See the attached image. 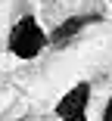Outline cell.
<instances>
[{
	"label": "cell",
	"mask_w": 112,
	"mask_h": 121,
	"mask_svg": "<svg viewBox=\"0 0 112 121\" xmlns=\"http://www.w3.org/2000/svg\"><path fill=\"white\" fill-rule=\"evenodd\" d=\"M47 43H50V37L44 34L34 16H22L9 31V53H16L19 59H34Z\"/></svg>",
	"instance_id": "obj_1"
},
{
	"label": "cell",
	"mask_w": 112,
	"mask_h": 121,
	"mask_svg": "<svg viewBox=\"0 0 112 121\" xmlns=\"http://www.w3.org/2000/svg\"><path fill=\"white\" fill-rule=\"evenodd\" d=\"M90 22H97V16H72V19H65L62 25H59L53 34H50V43L62 47V43L69 40V37H75L81 28H87V25H90Z\"/></svg>",
	"instance_id": "obj_3"
},
{
	"label": "cell",
	"mask_w": 112,
	"mask_h": 121,
	"mask_svg": "<svg viewBox=\"0 0 112 121\" xmlns=\"http://www.w3.org/2000/svg\"><path fill=\"white\" fill-rule=\"evenodd\" d=\"M87 103H90V84H75L56 103V115L62 121H87Z\"/></svg>",
	"instance_id": "obj_2"
},
{
	"label": "cell",
	"mask_w": 112,
	"mask_h": 121,
	"mask_svg": "<svg viewBox=\"0 0 112 121\" xmlns=\"http://www.w3.org/2000/svg\"><path fill=\"white\" fill-rule=\"evenodd\" d=\"M103 121H112V96H109V103H106V109H103Z\"/></svg>",
	"instance_id": "obj_4"
}]
</instances>
